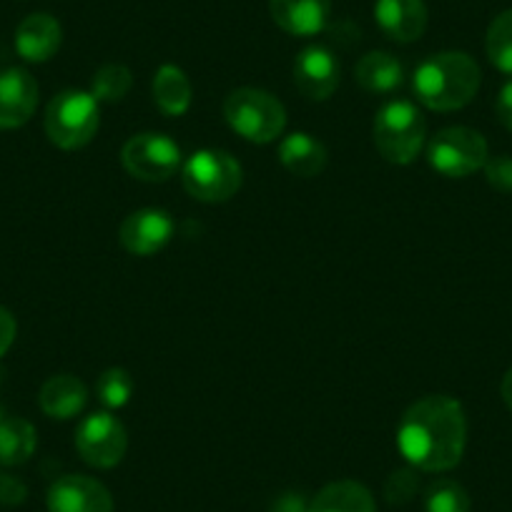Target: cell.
I'll return each instance as SVG.
<instances>
[{"instance_id": "6da1fadb", "label": "cell", "mask_w": 512, "mask_h": 512, "mask_svg": "<svg viewBox=\"0 0 512 512\" xmlns=\"http://www.w3.org/2000/svg\"><path fill=\"white\" fill-rule=\"evenodd\" d=\"M467 445L465 410L447 395L417 400L402 415L397 427V447L412 467L422 472L452 470L462 460Z\"/></svg>"}, {"instance_id": "7a4b0ae2", "label": "cell", "mask_w": 512, "mask_h": 512, "mask_svg": "<svg viewBox=\"0 0 512 512\" xmlns=\"http://www.w3.org/2000/svg\"><path fill=\"white\" fill-rule=\"evenodd\" d=\"M482 73L475 58L462 51H445L425 58L412 76V88L422 106L432 111H457L477 96Z\"/></svg>"}, {"instance_id": "3957f363", "label": "cell", "mask_w": 512, "mask_h": 512, "mask_svg": "<svg viewBox=\"0 0 512 512\" xmlns=\"http://www.w3.org/2000/svg\"><path fill=\"white\" fill-rule=\"evenodd\" d=\"M374 146L384 161L405 166L420 156L427 139V121L412 101L384 103L374 116Z\"/></svg>"}, {"instance_id": "277c9868", "label": "cell", "mask_w": 512, "mask_h": 512, "mask_svg": "<svg viewBox=\"0 0 512 512\" xmlns=\"http://www.w3.org/2000/svg\"><path fill=\"white\" fill-rule=\"evenodd\" d=\"M224 118L249 144H272L287 128L282 101L262 88H236L224 101Z\"/></svg>"}, {"instance_id": "5b68a950", "label": "cell", "mask_w": 512, "mask_h": 512, "mask_svg": "<svg viewBox=\"0 0 512 512\" xmlns=\"http://www.w3.org/2000/svg\"><path fill=\"white\" fill-rule=\"evenodd\" d=\"M101 123V108L91 91H63L46 108V134L58 149L76 151L93 141Z\"/></svg>"}, {"instance_id": "8992f818", "label": "cell", "mask_w": 512, "mask_h": 512, "mask_svg": "<svg viewBox=\"0 0 512 512\" xmlns=\"http://www.w3.org/2000/svg\"><path fill=\"white\" fill-rule=\"evenodd\" d=\"M181 181L194 199L206 201V204H221L241 189L244 171H241L239 161L226 151L201 149L191 154L181 166Z\"/></svg>"}, {"instance_id": "52a82bcc", "label": "cell", "mask_w": 512, "mask_h": 512, "mask_svg": "<svg viewBox=\"0 0 512 512\" xmlns=\"http://www.w3.org/2000/svg\"><path fill=\"white\" fill-rule=\"evenodd\" d=\"M487 159V141L482 139L480 131L467 126L442 128L427 144V161L437 174L447 179H465L475 171L485 169Z\"/></svg>"}, {"instance_id": "ba28073f", "label": "cell", "mask_w": 512, "mask_h": 512, "mask_svg": "<svg viewBox=\"0 0 512 512\" xmlns=\"http://www.w3.org/2000/svg\"><path fill=\"white\" fill-rule=\"evenodd\" d=\"M121 161L123 169L131 176L141 181H159V184L179 174L184 166L179 144L166 134H154V131L128 139L121 151Z\"/></svg>"}, {"instance_id": "9c48e42d", "label": "cell", "mask_w": 512, "mask_h": 512, "mask_svg": "<svg viewBox=\"0 0 512 512\" xmlns=\"http://www.w3.org/2000/svg\"><path fill=\"white\" fill-rule=\"evenodd\" d=\"M76 450L83 462L98 470L116 467L128 450L126 427L111 412H91L76 427Z\"/></svg>"}, {"instance_id": "30bf717a", "label": "cell", "mask_w": 512, "mask_h": 512, "mask_svg": "<svg viewBox=\"0 0 512 512\" xmlns=\"http://www.w3.org/2000/svg\"><path fill=\"white\" fill-rule=\"evenodd\" d=\"M174 236V219L164 209H141L128 214L118 229L121 246L134 256H151Z\"/></svg>"}, {"instance_id": "8fae6325", "label": "cell", "mask_w": 512, "mask_h": 512, "mask_svg": "<svg viewBox=\"0 0 512 512\" xmlns=\"http://www.w3.org/2000/svg\"><path fill=\"white\" fill-rule=\"evenodd\" d=\"M48 512H113V497L93 477L63 475L48 490Z\"/></svg>"}, {"instance_id": "7c38bea8", "label": "cell", "mask_w": 512, "mask_h": 512, "mask_svg": "<svg viewBox=\"0 0 512 512\" xmlns=\"http://www.w3.org/2000/svg\"><path fill=\"white\" fill-rule=\"evenodd\" d=\"M294 83L312 101H327L339 86V61L329 48L309 46L294 61Z\"/></svg>"}, {"instance_id": "4fadbf2b", "label": "cell", "mask_w": 512, "mask_h": 512, "mask_svg": "<svg viewBox=\"0 0 512 512\" xmlns=\"http://www.w3.org/2000/svg\"><path fill=\"white\" fill-rule=\"evenodd\" d=\"M38 108V83L26 68L0 71V128H21Z\"/></svg>"}, {"instance_id": "5bb4252c", "label": "cell", "mask_w": 512, "mask_h": 512, "mask_svg": "<svg viewBox=\"0 0 512 512\" xmlns=\"http://www.w3.org/2000/svg\"><path fill=\"white\" fill-rule=\"evenodd\" d=\"M374 21L387 38L397 43H412L422 38L427 28L425 0H377Z\"/></svg>"}, {"instance_id": "9a60e30c", "label": "cell", "mask_w": 512, "mask_h": 512, "mask_svg": "<svg viewBox=\"0 0 512 512\" xmlns=\"http://www.w3.org/2000/svg\"><path fill=\"white\" fill-rule=\"evenodd\" d=\"M269 13L284 33L309 38L327 28L332 0H269Z\"/></svg>"}, {"instance_id": "2e32d148", "label": "cell", "mask_w": 512, "mask_h": 512, "mask_svg": "<svg viewBox=\"0 0 512 512\" xmlns=\"http://www.w3.org/2000/svg\"><path fill=\"white\" fill-rule=\"evenodd\" d=\"M61 23L48 13H33L23 18L16 31V51L28 63H46L61 51Z\"/></svg>"}, {"instance_id": "e0dca14e", "label": "cell", "mask_w": 512, "mask_h": 512, "mask_svg": "<svg viewBox=\"0 0 512 512\" xmlns=\"http://www.w3.org/2000/svg\"><path fill=\"white\" fill-rule=\"evenodd\" d=\"M88 402V387L73 374H56L41 387L38 405L51 420H71L83 412Z\"/></svg>"}, {"instance_id": "ac0fdd59", "label": "cell", "mask_w": 512, "mask_h": 512, "mask_svg": "<svg viewBox=\"0 0 512 512\" xmlns=\"http://www.w3.org/2000/svg\"><path fill=\"white\" fill-rule=\"evenodd\" d=\"M327 159L329 154L322 141L314 139L307 131H294V134L284 136L279 144V161L284 164V169L302 179H314L322 174Z\"/></svg>"}, {"instance_id": "d6986e66", "label": "cell", "mask_w": 512, "mask_h": 512, "mask_svg": "<svg viewBox=\"0 0 512 512\" xmlns=\"http://www.w3.org/2000/svg\"><path fill=\"white\" fill-rule=\"evenodd\" d=\"M359 86L374 96H387L405 83V66L387 51H372L359 58L354 68Z\"/></svg>"}, {"instance_id": "ffe728a7", "label": "cell", "mask_w": 512, "mask_h": 512, "mask_svg": "<svg viewBox=\"0 0 512 512\" xmlns=\"http://www.w3.org/2000/svg\"><path fill=\"white\" fill-rule=\"evenodd\" d=\"M151 93H154V103L164 116L179 118L191 108V81L174 63H166L154 73Z\"/></svg>"}, {"instance_id": "44dd1931", "label": "cell", "mask_w": 512, "mask_h": 512, "mask_svg": "<svg viewBox=\"0 0 512 512\" xmlns=\"http://www.w3.org/2000/svg\"><path fill=\"white\" fill-rule=\"evenodd\" d=\"M307 512H377V505L362 482L339 480L319 490Z\"/></svg>"}, {"instance_id": "7402d4cb", "label": "cell", "mask_w": 512, "mask_h": 512, "mask_svg": "<svg viewBox=\"0 0 512 512\" xmlns=\"http://www.w3.org/2000/svg\"><path fill=\"white\" fill-rule=\"evenodd\" d=\"M38 445L36 427L21 417H6L0 422V465L16 467L33 457Z\"/></svg>"}, {"instance_id": "603a6c76", "label": "cell", "mask_w": 512, "mask_h": 512, "mask_svg": "<svg viewBox=\"0 0 512 512\" xmlns=\"http://www.w3.org/2000/svg\"><path fill=\"white\" fill-rule=\"evenodd\" d=\"M134 86V76L121 63H106L93 73L91 81V96L98 103H118L128 96Z\"/></svg>"}, {"instance_id": "cb8c5ba5", "label": "cell", "mask_w": 512, "mask_h": 512, "mask_svg": "<svg viewBox=\"0 0 512 512\" xmlns=\"http://www.w3.org/2000/svg\"><path fill=\"white\" fill-rule=\"evenodd\" d=\"M485 51L497 71L512 76V11L500 13L487 28Z\"/></svg>"}, {"instance_id": "d4e9b609", "label": "cell", "mask_w": 512, "mask_h": 512, "mask_svg": "<svg viewBox=\"0 0 512 512\" xmlns=\"http://www.w3.org/2000/svg\"><path fill=\"white\" fill-rule=\"evenodd\" d=\"M96 397L106 410H121L134 397V377L121 367H111L98 377Z\"/></svg>"}, {"instance_id": "484cf974", "label": "cell", "mask_w": 512, "mask_h": 512, "mask_svg": "<svg viewBox=\"0 0 512 512\" xmlns=\"http://www.w3.org/2000/svg\"><path fill=\"white\" fill-rule=\"evenodd\" d=\"M427 512H470V495L455 480H440L430 485L425 497Z\"/></svg>"}, {"instance_id": "4316f807", "label": "cell", "mask_w": 512, "mask_h": 512, "mask_svg": "<svg viewBox=\"0 0 512 512\" xmlns=\"http://www.w3.org/2000/svg\"><path fill=\"white\" fill-rule=\"evenodd\" d=\"M485 176L492 189L512 194V156H492L485 164Z\"/></svg>"}, {"instance_id": "83f0119b", "label": "cell", "mask_w": 512, "mask_h": 512, "mask_svg": "<svg viewBox=\"0 0 512 512\" xmlns=\"http://www.w3.org/2000/svg\"><path fill=\"white\" fill-rule=\"evenodd\" d=\"M417 475L412 470H397L392 472V477L387 480V487H384V495L390 502H407L417 492Z\"/></svg>"}, {"instance_id": "f1b7e54d", "label": "cell", "mask_w": 512, "mask_h": 512, "mask_svg": "<svg viewBox=\"0 0 512 512\" xmlns=\"http://www.w3.org/2000/svg\"><path fill=\"white\" fill-rule=\"evenodd\" d=\"M26 500V485L11 475H0V505H21Z\"/></svg>"}, {"instance_id": "f546056e", "label": "cell", "mask_w": 512, "mask_h": 512, "mask_svg": "<svg viewBox=\"0 0 512 512\" xmlns=\"http://www.w3.org/2000/svg\"><path fill=\"white\" fill-rule=\"evenodd\" d=\"M16 332V317H13L6 307H0V357H3V354L11 349V344L16 342Z\"/></svg>"}, {"instance_id": "4dcf8cb0", "label": "cell", "mask_w": 512, "mask_h": 512, "mask_svg": "<svg viewBox=\"0 0 512 512\" xmlns=\"http://www.w3.org/2000/svg\"><path fill=\"white\" fill-rule=\"evenodd\" d=\"M495 113H497V121L512 131V81H507L505 86L500 88V96L495 101Z\"/></svg>"}, {"instance_id": "1f68e13d", "label": "cell", "mask_w": 512, "mask_h": 512, "mask_svg": "<svg viewBox=\"0 0 512 512\" xmlns=\"http://www.w3.org/2000/svg\"><path fill=\"white\" fill-rule=\"evenodd\" d=\"M309 505L304 502V497L299 492H287V495L277 497L274 505L269 507V512H307Z\"/></svg>"}, {"instance_id": "d6a6232c", "label": "cell", "mask_w": 512, "mask_h": 512, "mask_svg": "<svg viewBox=\"0 0 512 512\" xmlns=\"http://www.w3.org/2000/svg\"><path fill=\"white\" fill-rule=\"evenodd\" d=\"M500 395H502V400H505V405L512 410V369H507V374L502 377Z\"/></svg>"}, {"instance_id": "836d02e7", "label": "cell", "mask_w": 512, "mask_h": 512, "mask_svg": "<svg viewBox=\"0 0 512 512\" xmlns=\"http://www.w3.org/2000/svg\"><path fill=\"white\" fill-rule=\"evenodd\" d=\"M3 420H6V417H3V412H0V422H3Z\"/></svg>"}]
</instances>
